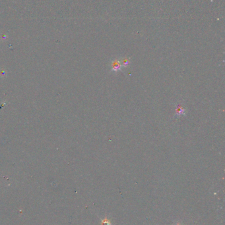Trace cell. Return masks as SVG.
Instances as JSON below:
<instances>
[{"label":"cell","mask_w":225,"mask_h":225,"mask_svg":"<svg viewBox=\"0 0 225 225\" xmlns=\"http://www.w3.org/2000/svg\"><path fill=\"white\" fill-rule=\"evenodd\" d=\"M110 72H117L120 71H122V68H123L120 62V59H112L110 63Z\"/></svg>","instance_id":"1"},{"label":"cell","mask_w":225,"mask_h":225,"mask_svg":"<svg viewBox=\"0 0 225 225\" xmlns=\"http://www.w3.org/2000/svg\"><path fill=\"white\" fill-rule=\"evenodd\" d=\"M186 114V111L183 108V106L180 103H178V105H176V111H175V115L174 117L180 118L182 116H185Z\"/></svg>","instance_id":"2"},{"label":"cell","mask_w":225,"mask_h":225,"mask_svg":"<svg viewBox=\"0 0 225 225\" xmlns=\"http://www.w3.org/2000/svg\"><path fill=\"white\" fill-rule=\"evenodd\" d=\"M120 62L122 63V65L123 68H126L130 66L131 64V61L130 59L128 57H123L122 59H120Z\"/></svg>","instance_id":"3"},{"label":"cell","mask_w":225,"mask_h":225,"mask_svg":"<svg viewBox=\"0 0 225 225\" xmlns=\"http://www.w3.org/2000/svg\"><path fill=\"white\" fill-rule=\"evenodd\" d=\"M102 225H112V223L108 219L106 218L105 219L102 220Z\"/></svg>","instance_id":"4"},{"label":"cell","mask_w":225,"mask_h":225,"mask_svg":"<svg viewBox=\"0 0 225 225\" xmlns=\"http://www.w3.org/2000/svg\"><path fill=\"white\" fill-rule=\"evenodd\" d=\"M177 225H179V224H177Z\"/></svg>","instance_id":"5"}]
</instances>
